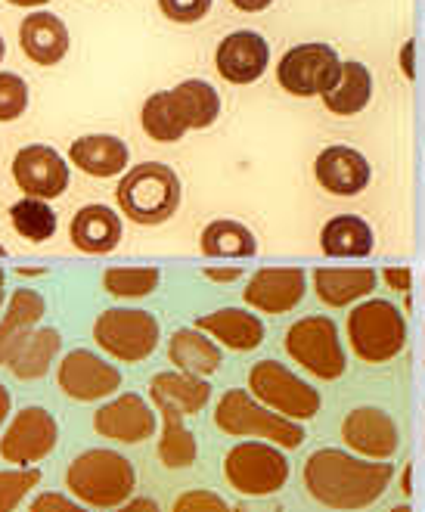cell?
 <instances>
[{
	"mask_svg": "<svg viewBox=\"0 0 425 512\" xmlns=\"http://www.w3.org/2000/svg\"><path fill=\"white\" fill-rule=\"evenodd\" d=\"M394 466L385 460H363L351 450L323 447L305 463V488L326 509L357 512L373 506L391 485Z\"/></svg>",
	"mask_w": 425,
	"mask_h": 512,
	"instance_id": "6da1fadb",
	"label": "cell"
},
{
	"mask_svg": "<svg viewBox=\"0 0 425 512\" xmlns=\"http://www.w3.org/2000/svg\"><path fill=\"white\" fill-rule=\"evenodd\" d=\"M134 466L128 457L115 454V450H84L81 457L72 460L66 472V488L78 497V503L97 506V509H112L128 503L134 491Z\"/></svg>",
	"mask_w": 425,
	"mask_h": 512,
	"instance_id": "7a4b0ae2",
	"label": "cell"
},
{
	"mask_svg": "<svg viewBox=\"0 0 425 512\" xmlns=\"http://www.w3.org/2000/svg\"><path fill=\"white\" fill-rule=\"evenodd\" d=\"M118 208L134 224L156 227L165 224L180 205V180L174 168L162 162H143L134 165L125 177L118 180L115 190Z\"/></svg>",
	"mask_w": 425,
	"mask_h": 512,
	"instance_id": "3957f363",
	"label": "cell"
},
{
	"mask_svg": "<svg viewBox=\"0 0 425 512\" xmlns=\"http://www.w3.org/2000/svg\"><path fill=\"white\" fill-rule=\"evenodd\" d=\"M215 426L233 438H258L283 450H295L305 441V429L295 419H286L264 407L252 391L233 388L215 407Z\"/></svg>",
	"mask_w": 425,
	"mask_h": 512,
	"instance_id": "277c9868",
	"label": "cell"
},
{
	"mask_svg": "<svg viewBox=\"0 0 425 512\" xmlns=\"http://www.w3.org/2000/svg\"><path fill=\"white\" fill-rule=\"evenodd\" d=\"M348 342L363 364H385L407 345V320L385 298H363L348 314Z\"/></svg>",
	"mask_w": 425,
	"mask_h": 512,
	"instance_id": "5b68a950",
	"label": "cell"
},
{
	"mask_svg": "<svg viewBox=\"0 0 425 512\" xmlns=\"http://www.w3.org/2000/svg\"><path fill=\"white\" fill-rule=\"evenodd\" d=\"M227 485L246 497H270L289 481V460L283 447L270 441H242L224 457Z\"/></svg>",
	"mask_w": 425,
	"mask_h": 512,
	"instance_id": "8992f818",
	"label": "cell"
},
{
	"mask_svg": "<svg viewBox=\"0 0 425 512\" xmlns=\"http://www.w3.org/2000/svg\"><path fill=\"white\" fill-rule=\"evenodd\" d=\"M286 351L295 364H301L311 376L323 382L339 379L348 367V357L339 339V326L332 323V317H323V314L295 320L286 333Z\"/></svg>",
	"mask_w": 425,
	"mask_h": 512,
	"instance_id": "52a82bcc",
	"label": "cell"
},
{
	"mask_svg": "<svg viewBox=\"0 0 425 512\" xmlns=\"http://www.w3.org/2000/svg\"><path fill=\"white\" fill-rule=\"evenodd\" d=\"M249 388L264 407L295 423H305L320 413V391L277 360H258L249 373Z\"/></svg>",
	"mask_w": 425,
	"mask_h": 512,
	"instance_id": "ba28073f",
	"label": "cell"
},
{
	"mask_svg": "<svg viewBox=\"0 0 425 512\" xmlns=\"http://www.w3.org/2000/svg\"><path fill=\"white\" fill-rule=\"evenodd\" d=\"M94 342L121 364H140L159 348V320L137 308H109L94 323Z\"/></svg>",
	"mask_w": 425,
	"mask_h": 512,
	"instance_id": "9c48e42d",
	"label": "cell"
},
{
	"mask_svg": "<svg viewBox=\"0 0 425 512\" xmlns=\"http://www.w3.org/2000/svg\"><path fill=\"white\" fill-rule=\"evenodd\" d=\"M342 59L329 44H298L283 53L277 81L292 97H323L339 81Z\"/></svg>",
	"mask_w": 425,
	"mask_h": 512,
	"instance_id": "30bf717a",
	"label": "cell"
},
{
	"mask_svg": "<svg viewBox=\"0 0 425 512\" xmlns=\"http://www.w3.org/2000/svg\"><path fill=\"white\" fill-rule=\"evenodd\" d=\"M56 438L59 426L53 413H47L44 407H25L13 416V423L0 438V457L16 466H32L50 454Z\"/></svg>",
	"mask_w": 425,
	"mask_h": 512,
	"instance_id": "8fae6325",
	"label": "cell"
},
{
	"mask_svg": "<svg viewBox=\"0 0 425 512\" xmlns=\"http://www.w3.org/2000/svg\"><path fill=\"white\" fill-rule=\"evenodd\" d=\"M56 382L72 401H103L121 388V373L94 351H72L56 370Z\"/></svg>",
	"mask_w": 425,
	"mask_h": 512,
	"instance_id": "7c38bea8",
	"label": "cell"
},
{
	"mask_svg": "<svg viewBox=\"0 0 425 512\" xmlns=\"http://www.w3.org/2000/svg\"><path fill=\"white\" fill-rule=\"evenodd\" d=\"M16 187L32 199H56L69 187V165L53 146H25L13 159Z\"/></svg>",
	"mask_w": 425,
	"mask_h": 512,
	"instance_id": "4fadbf2b",
	"label": "cell"
},
{
	"mask_svg": "<svg viewBox=\"0 0 425 512\" xmlns=\"http://www.w3.org/2000/svg\"><path fill=\"white\" fill-rule=\"evenodd\" d=\"M308 292V274L301 267H261L249 280L246 305L261 314H289L301 305Z\"/></svg>",
	"mask_w": 425,
	"mask_h": 512,
	"instance_id": "5bb4252c",
	"label": "cell"
},
{
	"mask_svg": "<svg viewBox=\"0 0 425 512\" xmlns=\"http://www.w3.org/2000/svg\"><path fill=\"white\" fill-rule=\"evenodd\" d=\"M342 441L363 460H388L398 450V426L379 407H357L342 419Z\"/></svg>",
	"mask_w": 425,
	"mask_h": 512,
	"instance_id": "9a60e30c",
	"label": "cell"
},
{
	"mask_svg": "<svg viewBox=\"0 0 425 512\" xmlns=\"http://www.w3.org/2000/svg\"><path fill=\"white\" fill-rule=\"evenodd\" d=\"M94 429L103 438H112V441H121V444H140L146 438H153L156 413L140 395L128 391V395H118L115 401L103 404L94 413Z\"/></svg>",
	"mask_w": 425,
	"mask_h": 512,
	"instance_id": "2e32d148",
	"label": "cell"
},
{
	"mask_svg": "<svg viewBox=\"0 0 425 512\" xmlns=\"http://www.w3.org/2000/svg\"><path fill=\"white\" fill-rule=\"evenodd\" d=\"M314 174H317V184L332 193V196H357L367 190L373 168L367 162V156L357 153L354 146L336 143V146H326L323 153L314 162Z\"/></svg>",
	"mask_w": 425,
	"mask_h": 512,
	"instance_id": "e0dca14e",
	"label": "cell"
},
{
	"mask_svg": "<svg viewBox=\"0 0 425 512\" xmlns=\"http://www.w3.org/2000/svg\"><path fill=\"white\" fill-rule=\"evenodd\" d=\"M267 63H270L267 41L258 32H249V28L227 35L215 53V66L221 78L230 84H255L267 72Z\"/></svg>",
	"mask_w": 425,
	"mask_h": 512,
	"instance_id": "ac0fdd59",
	"label": "cell"
},
{
	"mask_svg": "<svg viewBox=\"0 0 425 512\" xmlns=\"http://www.w3.org/2000/svg\"><path fill=\"white\" fill-rule=\"evenodd\" d=\"M149 395H153L156 413H174V416H196L211 401V385L202 376L168 370L149 382Z\"/></svg>",
	"mask_w": 425,
	"mask_h": 512,
	"instance_id": "d6986e66",
	"label": "cell"
},
{
	"mask_svg": "<svg viewBox=\"0 0 425 512\" xmlns=\"http://www.w3.org/2000/svg\"><path fill=\"white\" fill-rule=\"evenodd\" d=\"M22 53L38 66H56L69 53V28L53 13H32L19 25Z\"/></svg>",
	"mask_w": 425,
	"mask_h": 512,
	"instance_id": "ffe728a7",
	"label": "cell"
},
{
	"mask_svg": "<svg viewBox=\"0 0 425 512\" xmlns=\"http://www.w3.org/2000/svg\"><path fill=\"white\" fill-rule=\"evenodd\" d=\"M196 329L205 336L221 342L230 351H252L264 342V323L258 314L242 311V308H221L196 320Z\"/></svg>",
	"mask_w": 425,
	"mask_h": 512,
	"instance_id": "44dd1931",
	"label": "cell"
},
{
	"mask_svg": "<svg viewBox=\"0 0 425 512\" xmlns=\"http://www.w3.org/2000/svg\"><path fill=\"white\" fill-rule=\"evenodd\" d=\"M376 289V270L370 267H317L314 292L326 308H348Z\"/></svg>",
	"mask_w": 425,
	"mask_h": 512,
	"instance_id": "7402d4cb",
	"label": "cell"
},
{
	"mask_svg": "<svg viewBox=\"0 0 425 512\" xmlns=\"http://www.w3.org/2000/svg\"><path fill=\"white\" fill-rule=\"evenodd\" d=\"M44 311H47V305L35 289L13 292L10 305L4 311V320H0V367H7L16 348L35 333V326L41 323Z\"/></svg>",
	"mask_w": 425,
	"mask_h": 512,
	"instance_id": "603a6c76",
	"label": "cell"
},
{
	"mask_svg": "<svg viewBox=\"0 0 425 512\" xmlns=\"http://www.w3.org/2000/svg\"><path fill=\"white\" fill-rule=\"evenodd\" d=\"M69 159L90 177H115L128 168L131 149L121 137L112 134H87L69 146Z\"/></svg>",
	"mask_w": 425,
	"mask_h": 512,
	"instance_id": "cb8c5ba5",
	"label": "cell"
},
{
	"mask_svg": "<svg viewBox=\"0 0 425 512\" xmlns=\"http://www.w3.org/2000/svg\"><path fill=\"white\" fill-rule=\"evenodd\" d=\"M69 236H72L75 249H81L87 255H106L121 239V218L109 205H84L72 218Z\"/></svg>",
	"mask_w": 425,
	"mask_h": 512,
	"instance_id": "d4e9b609",
	"label": "cell"
},
{
	"mask_svg": "<svg viewBox=\"0 0 425 512\" xmlns=\"http://www.w3.org/2000/svg\"><path fill=\"white\" fill-rule=\"evenodd\" d=\"M168 360L174 370L193 373V376H211L224 360V351L215 345V339H208L202 329H177L168 339Z\"/></svg>",
	"mask_w": 425,
	"mask_h": 512,
	"instance_id": "484cf974",
	"label": "cell"
},
{
	"mask_svg": "<svg viewBox=\"0 0 425 512\" xmlns=\"http://www.w3.org/2000/svg\"><path fill=\"white\" fill-rule=\"evenodd\" d=\"M320 100L332 115H357V112H363L373 100V75H370V69L363 63H357V59H348V63H342L339 81L332 84Z\"/></svg>",
	"mask_w": 425,
	"mask_h": 512,
	"instance_id": "4316f807",
	"label": "cell"
},
{
	"mask_svg": "<svg viewBox=\"0 0 425 512\" xmlns=\"http://www.w3.org/2000/svg\"><path fill=\"white\" fill-rule=\"evenodd\" d=\"M373 243V227L360 215H336L320 230V249L329 258H367Z\"/></svg>",
	"mask_w": 425,
	"mask_h": 512,
	"instance_id": "83f0119b",
	"label": "cell"
},
{
	"mask_svg": "<svg viewBox=\"0 0 425 512\" xmlns=\"http://www.w3.org/2000/svg\"><path fill=\"white\" fill-rule=\"evenodd\" d=\"M171 100L177 106V115L184 118L187 131L211 128V125L218 122V115H221V97H218V90L211 87L208 81H199V78L180 81L171 90Z\"/></svg>",
	"mask_w": 425,
	"mask_h": 512,
	"instance_id": "f1b7e54d",
	"label": "cell"
},
{
	"mask_svg": "<svg viewBox=\"0 0 425 512\" xmlns=\"http://www.w3.org/2000/svg\"><path fill=\"white\" fill-rule=\"evenodd\" d=\"M59 348H63V339H59L56 329H50V326L35 329V333L16 348L7 367L16 379H41L53 367Z\"/></svg>",
	"mask_w": 425,
	"mask_h": 512,
	"instance_id": "f546056e",
	"label": "cell"
},
{
	"mask_svg": "<svg viewBox=\"0 0 425 512\" xmlns=\"http://www.w3.org/2000/svg\"><path fill=\"white\" fill-rule=\"evenodd\" d=\"M199 246L211 258H252L258 252V239L239 221H211L202 230Z\"/></svg>",
	"mask_w": 425,
	"mask_h": 512,
	"instance_id": "4dcf8cb0",
	"label": "cell"
},
{
	"mask_svg": "<svg viewBox=\"0 0 425 512\" xmlns=\"http://www.w3.org/2000/svg\"><path fill=\"white\" fill-rule=\"evenodd\" d=\"M140 125H143L146 137H153L159 143H177L187 134L184 118L177 115V106L171 100V90H159V94H153L143 103Z\"/></svg>",
	"mask_w": 425,
	"mask_h": 512,
	"instance_id": "1f68e13d",
	"label": "cell"
},
{
	"mask_svg": "<svg viewBox=\"0 0 425 512\" xmlns=\"http://www.w3.org/2000/svg\"><path fill=\"white\" fill-rule=\"evenodd\" d=\"M10 224L28 243H47L56 233V212L47 205V199L25 196L10 208Z\"/></svg>",
	"mask_w": 425,
	"mask_h": 512,
	"instance_id": "d6a6232c",
	"label": "cell"
},
{
	"mask_svg": "<svg viewBox=\"0 0 425 512\" xmlns=\"http://www.w3.org/2000/svg\"><path fill=\"white\" fill-rule=\"evenodd\" d=\"M196 438L193 432L184 426V416L174 413H162V441H159V460L168 469H187L196 463Z\"/></svg>",
	"mask_w": 425,
	"mask_h": 512,
	"instance_id": "836d02e7",
	"label": "cell"
},
{
	"mask_svg": "<svg viewBox=\"0 0 425 512\" xmlns=\"http://www.w3.org/2000/svg\"><path fill=\"white\" fill-rule=\"evenodd\" d=\"M159 267H109L103 274V289L115 298H143L159 286Z\"/></svg>",
	"mask_w": 425,
	"mask_h": 512,
	"instance_id": "e575fe53",
	"label": "cell"
},
{
	"mask_svg": "<svg viewBox=\"0 0 425 512\" xmlns=\"http://www.w3.org/2000/svg\"><path fill=\"white\" fill-rule=\"evenodd\" d=\"M41 472L32 466H19V469H4L0 472V512H13L32 488H38Z\"/></svg>",
	"mask_w": 425,
	"mask_h": 512,
	"instance_id": "d590c367",
	"label": "cell"
},
{
	"mask_svg": "<svg viewBox=\"0 0 425 512\" xmlns=\"http://www.w3.org/2000/svg\"><path fill=\"white\" fill-rule=\"evenodd\" d=\"M28 109V84L22 75L4 72L0 75V122H16Z\"/></svg>",
	"mask_w": 425,
	"mask_h": 512,
	"instance_id": "8d00e7d4",
	"label": "cell"
},
{
	"mask_svg": "<svg viewBox=\"0 0 425 512\" xmlns=\"http://www.w3.org/2000/svg\"><path fill=\"white\" fill-rule=\"evenodd\" d=\"M159 7L171 22L190 25V22H199L208 16L211 0H159Z\"/></svg>",
	"mask_w": 425,
	"mask_h": 512,
	"instance_id": "74e56055",
	"label": "cell"
},
{
	"mask_svg": "<svg viewBox=\"0 0 425 512\" xmlns=\"http://www.w3.org/2000/svg\"><path fill=\"white\" fill-rule=\"evenodd\" d=\"M171 512H233V509L227 506V500H221L211 491H187L174 500Z\"/></svg>",
	"mask_w": 425,
	"mask_h": 512,
	"instance_id": "f35d334b",
	"label": "cell"
},
{
	"mask_svg": "<svg viewBox=\"0 0 425 512\" xmlns=\"http://www.w3.org/2000/svg\"><path fill=\"white\" fill-rule=\"evenodd\" d=\"M32 512H87L78 500H72V497H66V494H53V491H47V494H38L35 500H32Z\"/></svg>",
	"mask_w": 425,
	"mask_h": 512,
	"instance_id": "ab89813d",
	"label": "cell"
},
{
	"mask_svg": "<svg viewBox=\"0 0 425 512\" xmlns=\"http://www.w3.org/2000/svg\"><path fill=\"white\" fill-rule=\"evenodd\" d=\"M382 280H385L394 292H410V286H413L410 267H385V270H382Z\"/></svg>",
	"mask_w": 425,
	"mask_h": 512,
	"instance_id": "60d3db41",
	"label": "cell"
},
{
	"mask_svg": "<svg viewBox=\"0 0 425 512\" xmlns=\"http://www.w3.org/2000/svg\"><path fill=\"white\" fill-rule=\"evenodd\" d=\"M202 274H205L208 280H215V283H233V280L242 277V270H239V267H205Z\"/></svg>",
	"mask_w": 425,
	"mask_h": 512,
	"instance_id": "b9f144b4",
	"label": "cell"
},
{
	"mask_svg": "<svg viewBox=\"0 0 425 512\" xmlns=\"http://www.w3.org/2000/svg\"><path fill=\"white\" fill-rule=\"evenodd\" d=\"M115 512H159V503H156V500H149V497H137V500L121 503Z\"/></svg>",
	"mask_w": 425,
	"mask_h": 512,
	"instance_id": "7bdbcfd3",
	"label": "cell"
},
{
	"mask_svg": "<svg viewBox=\"0 0 425 512\" xmlns=\"http://www.w3.org/2000/svg\"><path fill=\"white\" fill-rule=\"evenodd\" d=\"M230 4L242 13H261L273 4V0H230Z\"/></svg>",
	"mask_w": 425,
	"mask_h": 512,
	"instance_id": "ee69618b",
	"label": "cell"
},
{
	"mask_svg": "<svg viewBox=\"0 0 425 512\" xmlns=\"http://www.w3.org/2000/svg\"><path fill=\"white\" fill-rule=\"evenodd\" d=\"M7 413H10V391H7L4 385H0V426H4Z\"/></svg>",
	"mask_w": 425,
	"mask_h": 512,
	"instance_id": "f6af8a7d",
	"label": "cell"
},
{
	"mask_svg": "<svg viewBox=\"0 0 425 512\" xmlns=\"http://www.w3.org/2000/svg\"><path fill=\"white\" fill-rule=\"evenodd\" d=\"M404 72L413 81V41H407V47H404Z\"/></svg>",
	"mask_w": 425,
	"mask_h": 512,
	"instance_id": "bcb514c9",
	"label": "cell"
},
{
	"mask_svg": "<svg viewBox=\"0 0 425 512\" xmlns=\"http://www.w3.org/2000/svg\"><path fill=\"white\" fill-rule=\"evenodd\" d=\"M233 512H283V509L280 506H246V503H242Z\"/></svg>",
	"mask_w": 425,
	"mask_h": 512,
	"instance_id": "7dc6e473",
	"label": "cell"
},
{
	"mask_svg": "<svg viewBox=\"0 0 425 512\" xmlns=\"http://www.w3.org/2000/svg\"><path fill=\"white\" fill-rule=\"evenodd\" d=\"M7 4H13V7H44V4H50V0H7Z\"/></svg>",
	"mask_w": 425,
	"mask_h": 512,
	"instance_id": "c3c4849f",
	"label": "cell"
},
{
	"mask_svg": "<svg viewBox=\"0 0 425 512\" xmlns=\"http://www.w3.org/2000/svg\"><path fill=\"white\" fill-rule=\"evenodd\" d=\"M404 494H413V466H407L404 469V488H401Z\"/></svg>",
	"mask_w": 425,
	"mask_h": 512,
	"instance_id": "681fc988",
	"label": "cell"
},
{
	"mask_svg": "<svg viewBox=\"0 0 425 512\" xmlns=\"http://www.w3.org/2000/svg\"><path fill=\"white\" fill-rule=\"evenodd\" d=\"M16 274L19 277H38V274H44V267H19Z\"/></svg>",
	"mask_w": 425,
	"mask_h": 512,
	"instance_id": "f907efd6",
	"label": "cell"
},
{
	"mask_svg": "<svg viewBox=\"0 0 425 512\" xmlns=\"http://www.w3.org/2000/svg\"><path fill=\"white\" fill-rule=\"evenodd\" d=\"M4 53H7V44H4V38H0V63H4Z\"/></svg>",
	"mask_w": 425,
	"mask_h": 512,
	"instance_id": "816d5d0a",
	"label": "cell"
},
{
	"mask_svg": "<svg viewBox=\"0 0 425 512\" xmlns=\"http://www.w3.org/2000/svg\"><path fill=\"white\" fill-rule=\"evenodd\" d=\"M391 512H413V509H410V506H407V503H404V506H394V509H391Z\"/></svg>",
	"mask_w": 425,
	"mask_h": 512,
	"instance_id": "f5cc1de1",
	"label": "cell"
},
{
	"mask_svg": "<svg viewBox=\"0 0 425 512\" xmlns=\"http://www.w3.org/2000/svg\"><path fill=\"white\" fill-rule=\"evenodd\" d=\"M4 280H7V274H4V270H0V292H4Z\"/></svg>",
	"mask_w": 425,
	"mask_h": 512,
	"instance_id": "db71d44e",
	"label": "cell"
},
{
	"mask_svg": "<svg viewBox=\"0 0 425 512\" xmlns=\"http://www.w3.org/2000/svg\"><path fill=\"white\" fill-rule=\"evenodd\" d=\"M0 258H7V249L4 246H0Z\"/></svg>",
	"mask_w": 425,
	"mask_h": 512,
	"instance_id": "11a10c76",
	"label": "cell"
},
{
	"mask_svg": "<svg viewBox=\"0 0 425 512\" xmlns=\"http://www.w3.org/2000/svg\"><path fill=\"white\" fill-rule=\"evenodd\" d=\"M0 305H4V301H0Z\"/></svg>",
	"mask_w": 425,
	"mask_h": 512,
	"instance_id": "9f6ffc18",
	"label": "cell"
}]
</instances>
